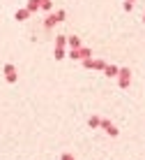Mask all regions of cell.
<instances>
[{
  "mask_svg": "<svg viewBox=\"0 0 145 160\" xmlns=\"http://www.w3.org/2000/svg\"><path fill=\"white\" fill-rule=\"evenodd\" d=\"M81 56H83V60H85V58H90V56H92V53H90V49H85V47H81Z\"/></svg>",
  "mask_w": 145,
  "mask_h": 160,
  "instance_id": "cell-15",
  "label": "cell"
},
{
  "mask_svg": "<svg viewBox=\"0 0 145 160\" xmlns=\"http://www.w3.org/2000/svg\"><path fill=\"white\" fill-rule=\"evenodd\" d=\"M104 72L108 74V77H118V74H120V68H115V65H106Z\"/></svg>",
  "mask_w": 145,
  "mask_h": 160,
  "instance_id": "cell-9",
  "label": "cell"
},
{
  "mask_svg": "<svg viewBox=\"0 0 145 160\" xmlns=\"http://www.w3.org/2000/svg\"><path fill=\"white\" fill-rule=\"evenodd\" d=\"M2 72H5V81H7V84H16L19 74H16V65L14 63H5Z\"/></svg>",
  "mask_w": 145,
  "mask_h": 160,
  "instance_id": "cell-1",
  "label": "cell"
},
{
  "mask_svg": "<svg viewBox=\"0 0 145 160\" xmlns=\"http://www.w3.org/2000/svg\"><path fill=\"white\" fill-rule=\"evenodd\" d=\"M143 21H145V14H143Z\"/></svg>",
  "mask_w": 145,
  "mask_h": 160,
  "instance_id": "cell-18",
  "label": "cell"
},
{
  "mask_svg": "<svg viewBox=\"0 0 145 160\" xmlns=\"http://www.w3.org/2000/svg\"><path fill=\"white\" fill-rule=\"evenodd\" d=\"M83 68H88V70H104L106 63H104V60H90V58H85V60H83Z\"/></svg>",
  "mask_w": 145,
  "mask_h": 160,
  "instance_id": "cell-3",
  "label": "cell"
},
{
  "mask_svg": "<svg viewBox=\"0 0 145 160\" xmlns=\"http://www.w3.org/2000/svg\"><path fill=\"white\" fill-rule=\"evenodd\" d=\"M30 12H37V9H42V0H28V5H25Z\"/></svg>",
  "mask_w": 145,
  "mask_h": 160,
  "instance_id": "cell-8",
  "label": "cell"
},
{
  "mask_svg": "<svg viewBox=\"0 0 145 160\" xmlns=\"http://www.w3.org/2000/svg\"><path fill=\"white\" fill-rule=\"evenodd\" d=\"M42 9H44V12H51V9H53V2H51V0H42Z\"/></svg>",
  "mask_w": 145,
  "mask_h": 160,
  "instance_id": "cell-13",
  "label": "cell"
},
{
  "mask_svg": "<svg viewBox=\"0 0 145 160\" xmlns=\"http://www.w3.org/2000/svg\"><path fill=\"white\" fill-rule=\"evenodd\" d=\"M55 23H58V16L55 14H48L46 19H44V28H53Z\"/></svg>",
  "mask_w": 145,
  "mask_h": 160,
  "instance_id": "cell-7",
  "label": "cell"
},
{
  "mask_svg": "<svg viewBox=\"0 0 145 160\" xmlns=\"http://www.w3.org/2000/svg\"><path fill=\"white\" fill-rule=\"evenodd\" d=\"M129 77H131V72H129V70H127V68H120V74H118V84H120V88H127V86H129Z\"/></svg>",
  "mask_w": 145,
  "mask_h": 160,
  "instance_id": "cell-2",
  "label": "cell"
},
{
  "mask_svg": "<svg viewBox=\"0 0 145 160\" xmlns=\"http://www.w3.org/2000/svg\"><path fill=\"white\" fill-rule=\"evenodd\" d=\"M69 58H74V60H83L81 49H71V51H69Z\"/></svg>",
  "mask_w": 145,
  "mask_h": 160,
  "instance_id": "cell-12",
  "label": "cell"
},
{
  "mask_svg": "<svg viewBox=\"0 0 145 160\" xmlns=\"http://www.w3.org/2000/svg\"><path fill=\"white\" fill-rule=\"evenodd\" d=\"M62 58H65V49L55 47V60H62Z\"/></svg>",
  "mask_w": 145,
  "mask_h": 160,
  "instance_id": "cell-14",
  "label": "cell"
},
{
  "mask_svg": "<svg viewBox=\"0 0 145 160\" xmlns=\"http://www.w3.org/2000/svg\"><path fill=\"white\" fill-rule=\"evenodd\" d=\"M102 128H104L106 132H108V135H111V137H118V135H120V132H118V128H115V125H113V123H111V121H108V118H102Z\"/></svg>",
  "mask_w": 145,
  "mask_h": 160,
  "instance_id": "cell-4",
  "label": "cell"
},
{
  "mask_svg": "<svg viewBox=\"0 0 145 160\" xmlns=\"http://www.w3.org/2000/svg\"><path fill=\"white\" fill-rule=\"evenodd\" d=\"M88 125H90V128H102V118H99V116H90Z\"/></svg>",
  "mask_w": 145,
  "mask_h": 160,
  "instance_id": "cell-10",
  "label": "cell"
},
{
  "mask_svg": "<svg viewBox=\"0 0 145 160\" xmlns=\"http://www.w3.org/2000/svg\"><path fill=\"white\" fill-rule=\"evenodd\" d=\"M60 160H74V156H71V153H62V156H60Z\"/></svg>",
  "mask_w": 145,
  "mask_h": 160,
  "instance_id": "cell-17",
  "label": "cell"
},
{
  "mask_svg": "<svg viewBox=\"0 0 145 160\" xmlns=\"http://www.w3.org/2000/svg\"><path fill=\"white\" fill-rule=\"evenodd\" d=\"M67 44H69L71 49H81V47H83V44H81V40H79L76 35H69V37H67Z\"/></svg>",
  "mask_w": 145,
  "mask_h": 160,
  "instance_id": "cell-6",
  "label": "cell"
},
{
  "mask_svg": "<svg viewBox=\"0 0 145 160\" xmlns=\"http://www.w3.org/2000/svg\"><path fill=\"white\" fill-rule=\"evenodd\" d=\"M55 16H58V21H65V19H67L65 9H58V12H55Z\"/></svg>",
  "mask_w": 145,
  "mask_h": 160,
  "instance_id": "cell-16",
  "label": "cell"
},
{
  "mask_svg": "<svg viewBox=\"0 0 145 160\" xmlns=\"http://www.w3.org/2000/svg\"><path fill=\"white\" fill-rule=\"evenodd\" d=\"M30 14H32L30 9L23 7V9H16V14H14V16H16V21H28V19H30Z\"/></svg>",
  "mask_w": 145,
  "mask_h": 160,
  "instance_id": "cell-5",
  "label": "cell"
},
{
  "mask_svg": "<svg viewBox=\"0 0 145 160\" xmlns=\"http://www.w3.org/2000/svg\"><path fill=\"white\" fill-rule=\"evenodd\" d=\"M65 44H67V37H65V35H58V37H55V47L65 49Z\"/></svg>",
  "mask_w": 145,
  "mask_h": 160,
  "instance_id": "cell-11",
  "label": "cell"
}]
</instances>
